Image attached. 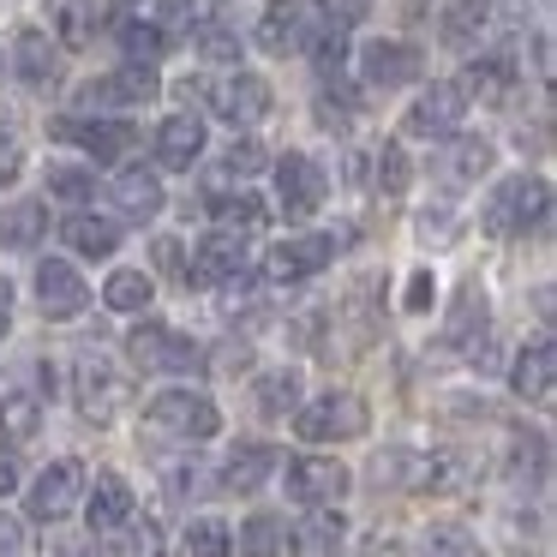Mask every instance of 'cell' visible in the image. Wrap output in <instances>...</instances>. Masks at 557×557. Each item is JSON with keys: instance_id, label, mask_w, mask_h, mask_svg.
Here are the masks:
<instances>
[{"instance_id": "1", "label": "cell", "mask_w": 557, "mask_h": 557, "mask_svg": "<svg viewBox=\"0 0 557 557\" xmlns=\"http://www.w3.org/2000/svg\"><path fill=\"white\" fill-rule=\"evenodd\" d=\"M377 485L389 492H456L461 485V456H432V449H384L372 461Z\"/></svg>"}, {"instance_id": "2", "label": "cell", "mask_w": 557, "mask_h": 557, "mask_svg": "<svg viewBox=\"0 0 557 557\" xmlns=\"http://www.w3.org/2000/svg\"><path fill=\"white\" fill-rule=\"evenodd\" d=\"M545 216H552V186L540 174H516L485 198V228L492 234H533L545 228Z\"/></svg>"}, {"instance_id": "3", "label": "cell", "mask_w": 557, "mask_h": 557, "mask_svg": "<svg viewBox=\"0 0 557 557\" xmlns=\"http://www.w3.org/2000/svg\"><path fill=\"white\" fill-rule=\"evenodd\" d=\"M366 425H372V413H366V401L348 396V389H330V396H318V401H306V408H294V432H300L306 444L360 437Z\"/></svg>"}, {"instance_id": "4", "label": "cell", "mask_w": 557, "mask_h": 557, "mask_svg": "<svg viewBox=\"0 0 557 557\" xmlns=\"http://www.w3.org/2000/svg\"><path fill=\"white\" fill-rule=\"evenodd\" d=\"M145 425L162 437H216L222 413L210 396H193V389H162L157 401L145 408Z\"/></svg>"}, {"instance_id": "5", "label": "cell", "mask_w": 557, "mask_h": 557, "mask_svg": "<svg viewBox=\"0 0 557 557\" xmlns=\"http://www.w3.org/2000/svg\"><path fill=\"white\" fill-rule=\"evenodd\" d=\"M330 258H336V240H330V234H288V240H276L264 252V282H270V288L312 282Z\"/></svg>"}, {"instance_id": "6", "label": "cell", "mask_w": 557, "mask_h": 557, "mask_svg": "<svg viewBox=\"0 0 557 557\" xmlns=\"http://www.w3.org/2000/svg\"><path fill=\"white\" fill-rule=\"evenodd\" d=\"M276 193H282V216H288V222H306V216H318V210H324L330 181H324V169H318L312 157L288 150V157L276 162Z\"/></svg>"}, {"instance_id": "7", "label": "cell", "mask_w": 557, "mask_h": 557, "mask_svg": "<svg viewBox=\"0 0 557 557\" xmlns=\"http://www.w3.org/2000/svg\"><path fill=\"white\" fill-rule=\"evenodd\" d=\"M73 389H78V413H85L90 425H109V420H121V408H126V377L114 372L109 360H97V354H85V360H78V377H73Z\"/></svg>"}, {"instance_id": "8", "label": "cell", "mask_w": 557, "mask_h": 557, "mask_svg": "<svg viewBox=\"0 0 557 557\" xmlns=\"http://www.w3.org/2000/svg\"><path fill=\"white\" fill-rule=\"evenodd\" d=\"M126 354H133V366H145V372H193V366H205V354L186 336H174L169 324H138L133 336H126Z\"/></svg>"}, {"instance_id": "9", "label": "cell", "mask_w": 557, "mask_h": 557, "mask_svg": "<svg viewBox=\"0 0 557 557\" xmlns=\"http://www.w3.org/2000/svg\"><path fill=\"white\" fill-rule=\"evenodd\" d=\"M54 138H66V145L90 150L97 162H121L126 150H133V126L126 121H97V114H66V121H54Z\"/></svg>"}, {"instance_id": "10", "label": "cell", "mask_w": 557, "mask_h": 557, "mask_svg": "<svg viewBox=\"0 0 557 557\" xmlns=\"http://www.w3.org/2000/svg\"><path fill=\"white\" fill-rule=\"evenodd\" d=\"M78 492H85V468L78 461H49V468L37 473V485H30V521H61L73 516Z\"/></svg>"}, {"instance_id": "11", "label": "cell", "mask_w": 557, "mask_h": 557, "mask_svg": "<svg viewBox=\"0 0 557 557\" xmlns=\"http://www.w3.org/2000/svg\"><path fill=\"white\" fill-rule=\"evenodd\" d=\"M461 114H468V90H461V85H432L408 109L401 133H408V138H449L461 126Z\"/></svg>"}, {"instance_id": "12", "label": "cell", "mask_w": 557, "mask_h": 557, "mask_svg": "<svg viewBox=\"0 0 557 557\" xmlns=\"http://www.w3.org/2000/svg\"><path fill=\"white\" fill-rule=\"evenodd\" d=\"M210 109L228 126H258L270 114V85L258 73H234V78H222V85H210Z\"/></svg>"}, {"instance_id": "13", "label": "cell", "mask_w": 557, "mask_h": 557, "mask_svg": "<svg viewBox=\"0 0 557 557\" xmlns=\"http://www.w3.org/2000/svg\"><path fill=\"white\" fill-rule=\"evenodd\" d=\"M37 306H42V318H78L90 306L85 276H78L66 258H42V270H37Z\"/></svg>"}, {"instance_id": "14", "label": "cell", "mask_w": 557, "mask_h": 557, "mask_svg": "<svg viewBox=\"0 0 557 557\" xmlns=\"http://www.w3.org/2000/svg\"><path fill=\"white\" fill-rule=\"evenodd\" d=\"M342 492H348V468H342L336 456H300L288 461V497H300V504H342Z\"/></svg>"}, {"instance_id": "15", "label": "cell", "mask_w": 557, "mask_h": 557, "mask_svg": "<svg viewBox=\"0 0 557 557\" xmlns=\"http://www.w3.org/2000/svg\"><path fill=\"white\" fill-rule=\"evenodd\" d=\"M157 73H150V66H121V73H109V78H90L85 90H78V102H85V109H126V102H150L157 97Z\"/></svg>"}, {"instance_id": "16", "label": "cell", "mask_w": 557, "mask_h": 557, "mask_svg": "<svg viewBox=\"0 0 557 557\" xmlns=\"http://www.w3.org/2000/svg\"><path fill=\"white\" fill-rule=\"evenodd\" d=\"M240 270H246V234L240 228H216L198 240L193 282H240Z\"/></svg>"}, {"instance_id": "17", "label": "cell", "mask_w": 557, "mask_h": 557, "mask_svg": "<svg viewBox=\"0 0 557 557\" xmlns=\"http://www.w3.org/2000/svg\"><path fill=\"white\" fill-rule=\"evenodd\" d=\"M360 73H366V85L396 90V85H413V78L425 73V61H420V49H408V42H366Z\"/></svg>"}, {"instance_id": "18", "label": "cell", "mask_w": 557, "mask_h": 557, "mask_svg": "<svg viewBox=\"0 0 557 557\" xmlns=\"http://www.w3.org/2000/svg\"><path fill=\"white\" fill-rule=\"evenodd\" d=\"M306 42H312V30H306L300 0H270L264 18H258V49L264 54H300Z\"/></svg>"}, {"instance_id": "19", "label": "cell", "mask_w": 557, "mask_h": 557, "mask_svg": "<svg viewBox=\"0 0 557 557\" xmlns=\"http://www.w3.org/2000/svg\"><path fill=\"white\" fill-rule=\"evenodd\" d=\"M85 516H90V533H114L133 521V485L121 480V473H97V485H90L85 497Z\"/></svg>"}, {"instance_id": "20", "label": "cell", "mask_w": 557, "mask_h": 557, "mask_svg": "<svg viewBox=\"0 0 557 557\" xmlns=\"http://www.w3.org/2000/svg\"><path fill=\"white\" fill-rule=\"evenodd\" d=\"M13 61H18V78H25L30 90H49L54 78H61V54H54L49 30H18V37H13Z\"/></svg>"}, {"instance_id": "21", "label": "cell", "mask_w": 557, "mask_h": 557, "mask_svg": "<svg viewBox=\"0 0 557 557\" xmlns=\"http://www.w3.org/2000/svg\"><path fill=\"white\" fill-rule=\"evenodd\" d=\"M198 150H205V126H198V114H169V121L157 126V162L162 169H193Z\"/></svg>"}, {"instance_id": "22", "label": "cell", "mask_w": 557, "mask_h": 557, "mask_svg": "<svg viewBox=\"0 0 557 557\" xmlns=\"http://www.w3.org/2000/svg\"><path fill=\"white\" fill-rule=\"evenodd\" d=\"M552 377H557V348L552 342H533V348H521L509 384H516L521 401H552Z\"/></svg>"}, {"instance_id": "23", "label": "cell", "mask_w": 557, "mask_h": 557, "mask_svg": "<svg viewBox=\"0 0 557 557\" xmlns=\"http://www.w3.org/2000/svg\"><path fill=\"white\" fill-rule=\"evenodd\" d=\"M61 240L73 246L78 258H114V252H121V228H114L109 216H90V210H78V216H66Z\"/></svg>"}, {"instance_id": "24", "label": "cell", "mask_w": 557, "mask_h": 557, "mask_svg": "<svg viewBox=\"0 0 557 557\" xmlns=\"http://www.w3.org/2000/svg\"><path fill=\"white\" fill-rule=\"evenodd\" d=\"M109 193H114V205H121L126 222H150V216L162 210V181H157L150 169H126L121 181L109 186Z\"/></svg>"}, {"instance_id": "25", "label": "cell", "mask_w": 557, "mask_h": 557, "mask_svg": "<svg viewBox=\"0 0 557 557\" xmlns=\"http://www.w3.org/2000/svg\"><path fill=\"white\" fill-rule=\"evenodd\" d=\"M300 552V533L282 516H252L240 528V557H294Z\"/></svg>"}, {"instance_id": "26", "label": "cell", "mask_w": 557, "mask_h": 557, "mask_svg": "<svg viewBox=\"0 0 557 557\" xmlns=\"http://www.w3.org/2000/svg\"><path fill=\"white\" fill-rule=\"evenodd\" d=\"M270 468H276V449L270 444H246L228 456V468H222V485L228 492H258V485L270 480Z\"/></svg>"}, {"instance_id": "27", "label": "cell", "mask_w": 557, "mask_h": 557, "mask_svg": "<svg viewBox=\"0 0 557 557\" xmlns=\"http://www.w3.org/2000/svg\"><path fill=\"white\" fill-rule=\"evenodd\" d=\"M42 228H49V222H42V205H7L0 210V246H7V252H30V246L42 240Z\"/></svg>"}, {"instance_id": "28", "label": "cell", "mask_w": 557, "mask_h": 557, "mask_svg": "<svg viewBox=\"0 0 557 557\" xmlns=\"http://www.w3.org/2000/svg\"><path fill=\"white\" fill-rule=\"evenodd\" d=\"M205 205H210V216H216L222 228H246V234L264 228V205H258L252 193H222V186H216V193H210Z\"/></svg>"}, {"instance_id": "29", "label": "cell", "mask_w": 557, "mask_h": 557, "mask_svg": "<svg viewBox=\"0 0 557 557\" xmlns=\"http://www.w3.org/2000/svg\"><path fill=\"white\" fill-rule=\"evenodd\" d=\"M114 42H121L126 54H133L138 66H150V61H162V54L174 49L169 37H162L157 25H150V18H121V25H114Z\"/></svg>"}, {"instance_id": "30", "label": "cell", "mask_w": 557, "mask_h": 557, "mask_svg": "<svg viewBox=\"0 0 557 557\" xmlns=\"http://www.w3.org/2000/svg\"><path fill=\"white\" fill-rule=\"evenodd\" d=\"M102 300H109L114 312H145V306L157 300V282H150L145 270H114V276L102 282Z\"/></svg>"}, {"instance_id": "31", "label": "cell", "mask_w": 557, "mask_h": 557, "mask_svg": "<svg viewBox=\"0 0 557 557\" xmlns=\"http://www.w3.org/2000/svg\"><path fill=\"white\" fill-rule=\"evenodd\" d=\"M42 432V401L25 396V389H13V396H0V437H13V444H25V437Z\"/></svg>"}, {"instance_id": "32", "label": "cell", "mask_w": 557, "mask_h": 557, "mask_svg": "<svg viewBox=\"0 0 557 557\" xmlns=\"http://www.w3.org/2000/svg\"><path fill=\"white\" fill-rule=\"evenodd\" d=\"M461 90L468 97H485V102H509V90H516V73H509V61H473L468 78H461Z\"/></svg>"}, {"instance_id": "33", "label": "cell", "mask_w": 557, "mask_h": 557, "mask_svg": "<svg viewBox=\"0 0 557 557\" xmlns=\"http://www.w3.org/2000/svg\"><path fill=\"white\" fill-rule=\"evenodd\" d=\"M437 30H444L449 49H468V42H480V30H485V7L480 0H449L444 18H437Z\"/></svg>"}, {"instance_id": "34", "label": "cell", "mask_w": 557, "mask_h": 557, "mask_svg": "<svg viewBox=\"0 0 557 557\" xmlns=\"http://www.w3.org/2000/svg\"><path fill=\"white\" fill-rule=\"evenodd\" d=\"M186 557H234V533H228V521L198 516L193 528H186Z\"/></svg>"}, {"instance_id": "35", "label": "cell", "mask_w": 557, "mask_h": 557, "mask_svg": "<svg viewBox=\"0 0 557 557\" xmlns=\"http://www.w3.org/2000/svg\"><path fill=\"white\" fill-rule=\"evenodd\" d=\"M258 408H264L270 420L294 413V408H300V377H294V372H264V377H258Z\"/></svg>"}, {"instance_id": "36", "label": "cell", "mask_w": 557, "mask_h": 557, "mask_svg": "<svg viewBox=\"0 0 557 557\" xmlns=\"http://www.w3.org/2000/svg\"><path fill=\"white\" fill-rule=\"evenodd\" d=\"M61 42L66 49L97 42V7H90V0H61Z\"/></svg>"}, {"instance_id": "37", "label": "cell", "mask_w": 557, "mask_h": 557, "mask_svg": "<svg viewBox=\"0 0 557 557\" xmlns=\"http://www.w3.org/2000/svg\"><path fill=\"white\" fill-rule=\"evenodd\" d=\"M49 193L66 198V205H85L97 193V174L90 169H73V162H49Z\"/></svg>"}, {"instance_id": "38", "label": "cell", "mask_w": 557, "mask_h": 557, "mask_svg": "<svg viewBox=\"0 0 557 557\" xmlns=\"http://www.w3.org/2000/svg\"><path fill=\"white\" fill-rule=\"evenodd\" d=\"M150 25L174 42V37H186V30L198 25V7L193 0H157V7H150Z\"/></svg>"}, {"instance_id": "39", "label": "cell", "mask_w": 557, "mask_h": 557, "mask_svg": "<svg viewBox=\"0 0 557 557\" xmlns=\"http://www.w3.org/2000/svg\"><path fill=\"white\" fill-rule=\"evenodd\" d=\"M377 193H389V198L408 193V150H401V145L377 150Z\"/></svg>"}, {"instance_id": "40", "label": "cell", "mask_w": 557, "mask_h": 557, "mask_svg": "<svg viewBox=\"0 0 557 557\" xmlns=\"http://www.w3.org/2000/svg\"><path fill=\"white\" fill-rule=\"evenodd\" d=\"M473 330H485V294H480V288L461 294V300H456V318H449V336H456V342H468Z\"/></svg>"}, {"instance_id": "41", "label": "cell", "mask_w": 557, "mask_h": 557, "mask_svg": "<svg viewBox=\"0 0 557 557\" xmlns=\"http://www.w3.org/2000/svg\"><path fill=\"white\" fill-rule=\"evenodd\" d=\"M264 169V145H258V138H234L228 150H222V181H228V174H258Z\"/></svg>"}, {"instance_id": "42", "label": "cell", "mask_w": 557, "mask_h": 557, "mask_svg": "<svg viewBox=\"0 0 557 557\" xmlns=\"http://www.w3.org/2000/svg\"><path fill=\"white\" fill-rule=\"evenodd\" d=\"M449 169H456V181H480V174L492 169V145H485V138H461Z\"/></svg>"}, {"instance_id": "43", "label": "cell", "mask_w": 557, "mask_h": 557, "mask_svg": "<svg viewBox=\"0 0 557 557\" xmlns=\"http://www.w3.org/2000/svg\"><path fill=\"white\" fill-rule=\"evenodd\" d=\"M420 557H473V540L461 528H432L420 540Z\"/></svg>"}, {"instance_id": "44", "label": "cell", "mask_w": 557, "mask_h": 557, "mask_svg": "<svg viewBox=\"0 0 557 557\" xmlns=\"http://www.w3.org/2000/svg\"><path fill=\"white\" fill-rule=\"evenodd\" d=\"M198 49H205L210 61H240V37H234V30L222 25V18H216V25L198 30Z\"/></svg>"}, {"instance_id": "45", "label": "cell", "mask_w": 557, "mask_h": 557, "mask_svg": "<svg viewBox=\"0 0 557 557\" xmlns=\"http://www.w3.org/2000/svg\"><path fill=\"white\" fill-rule=\"evenodd\" d=\"M516 473L521 480H545V437H516Z\"/></svg>"}, {"instance_id": "46", "label": "cell", "mask_w": 557, "mask_h": 557, "mask_svg": "<svg viewBox=\"0 0 557 557\" xmlns=\"http://www.w3.org/2000/svg\"><path fill=\"white\" fill-rule=\"evenodd\" d=\"M312 545H318V552L342 545V516H336V504H318V516H312Z\"/></svg>"}, {"instance_id": "47", "label": "cell", "mask_w": 557, "mask_h": 557, "mask_svg": "<svg viewBox=\"0 0 557 557\" xmlns=\"http://www.w3.org/2000/svg\"><path fill=\"white\" fill-rule=\"evenodd\" d=\"M372 13V0H324V18L336 30H348V25H360V18Z\"/></svg>"}, {"instance_id": "48", "label": "cell", "mask_w": 557, "mask_h": 557, "mask_svg": "<svg viewBox=\"0 0 557 557\" xmlns=\"http://www.w3.org/2000/svg\"><path fill=\"white\" fill-rule=\"evenodd\" d=\"M54 557H114V545L90 533V540H61V545H54Z\"/></svg>"}, {"instance_id": "49", "label": "cell", "mask_w": 557, "mask_h": 557, "mask_svg": "<svg viewBox=\"0 0 557 557\" xmlns=\"http://www.w3.org/2000/svg\"><path fill=\"white\" fill-rule=\"evenodd\" d=\"M18 480H25L18 456H13V449H0V497H13V492H18Z\"/></svg>"}, {"instance_id": "50", "label": "cell", "mask_w": 557, "mask_h": 557, "mask_svg": "<svg viewBox=\"0 0 557 557\" xmlns=\"http://www.w3.org/2000/svg\"><path fill=\"white\" fill-rule=\"evenodd\" d=\"M18 169H25L18 145H13V138H0V186H7V181H18Z\"/></svg>"}, {"instance_id": "51", "label": "cell", "mask_w": 557, "mask_h": 557, "mask_svg": "<svg viewBox=\"0 0 557 557\" xmlns=\"http://www.w3.org/2000/svg\"><path fill=\"white\" fill-rule=\"evenodd\" d=\"M157 552H162V533H157V528H150V521H145V528L133 533V557H157Z\"/></svg>"}, {"instance_id": "52", "label": "cell", "mask_w": 557, "mask_h": 557, "mask_svg": "<svg viewBox=\"0 0 557 557\" xmlns=\"http://www.w3.org/2000/svg\"><path fill=\"white\" fill-rule=\"evenodd\" d=\"M425 306H432V276H413V288H408V312H425Z\"/></svg>"}, {"instance_id": "53", "label": "cell", "mask_w": 557, "mask_h": 557, "mask_svg": "<svg viewBox=\"0 0 557 557\" xmlns=\"http://www.w3.org/2000/svg\"><path fill=\"white\" fill-rule=\"evenodd\" d=\"M157 264L162 270H181V240H157Z\"/></svg>"}, {"instance_id": "54", "label": "cell", "mask_w": 557, "mask_h": 557, "mask_svg": "<svg viewBox=\"0 0 557 557\" xmlns=\"http://www.w3.org/2000/svg\"><path fill=\"white\" fill-rule=\"evenodd\" d=\"M7 324H13V282L0 276V336H7Z\"/></svg>"}, {"instance_id": "55", "label": "cell", "mask_w": 557, "mask_h": 557, "mask_svg": "<svg viewBox=\"0 0 557 557\" xmlns=\"http://www.w3.org/2000/svg\"><path fill=\"white\" fill-rule=\"evenodd\" d=\"M18 540H25V533H18V521H13V516H0V552H13Z\"/></svg>"}]
</instances>
